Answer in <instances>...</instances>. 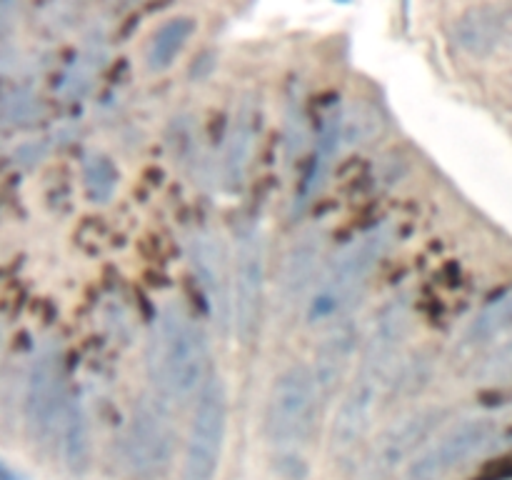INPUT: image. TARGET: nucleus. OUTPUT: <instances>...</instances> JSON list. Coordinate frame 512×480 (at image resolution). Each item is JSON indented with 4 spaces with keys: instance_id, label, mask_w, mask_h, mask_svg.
I'll return each instance as SVG.
<instances>
[{
    "instance_id": "nucleus-5",
    "label": "nucleus",
    "mask_w": 512,
    "mask_h": 480,
    "mask_svg": "<svg viewBox=\"0 0 512 480\" xmlns=\"http://www.w3.org/2000/svg\"><path fill=\"white\" fill-rule=\"evenodd\" d=\"M228 435V390L223 378L210 375L195 398L185 440L183 480H213L223 458Z\"/></svg>"
},
{
    "instance_id": "nucleus-24",
    "label": "nucleus",
    "mask_w": 512,
    "mask_h": 480,
    "mask_svg": "<svg viewBox=\"0 0 512 480\" xmlns=\"http://www.w3.org/2000/svg\"><path fill=\"white\" fill-rule=\"evenodd\" d=\"M280 463H278V470L285 475L288 480H305V475H308V465L303 463V458L298 460V455H293L288 450V453L280 455Z\"/></svg>"
},
{
    "instance_id": "nucleus-25",
    "label": "nucleus",
    "mask_w": 512,
    "mask_h": 480,
    "mask_svg": "<svg viewBox=\"0 0 512 480\" xmlns=\"http://www.w3.org/2000/svg\"><path fill=\"white\" fill-rule=\"evenodd\" d=\"M0 480H25V475L15 473L8 463H3V470H0Z\"/></svg>"
},
{
    "instance_id": "nucleus-7",
    "label": "nucleus",
    "mask_w": 512,
    "mask_h": 480,
    "mask_svg": "<svg viewBox=\"0 0 512 480\" xmlns=\"http://www.w3.org/2000/svg\"><path fill=\"white\" fill-rule=\"evenodd\" d=\"M233 328L240 343H253L260 333L268 283V250L258 228L245 230L238 238L233 265Z\"/></svg>"
},
{
    "instance_id": "nucleus-16",
    "label": "nucleus",
    "mask_w": 512,
    "mask_h": 480,
    "mask_svg": "<svg viewBox=\"0 0 512 480\" xmlns=\"http://www.w3.org/2000/svg\"><path fill=\"white\" fill-rule=\"evenodd\" d=\"M190 258H193L195 275L213 298L218 318L223 323H233V278H228L225 273L223 253H220L215 238H210L208 233L195 235L193 245H190Z\"/></svg>"
},
{
    "instance_id": "nucleus-1",
    "label": "nucleus",
    "mask_w": 512,
    "mask_h": 480,
    "mask_svg": "<svg viewBox=\"0 0 512 480\" xmlns=\"http://www.w3.org/2000/svg\"><path fill=\"white\" fill-rule=\"evenodd\" d=\"M148 375L163 403L198 398L208 375V340L183 305L168 303L148 340Z\"/></svg>"
},
{
    "instance_id": "nucleus-14",
    "label": "nucleus",
    "mask_w": 512,
    "mask_h": 480,
    "mask_svg": "<svg viewBox=\"0 0 512 480\" xmlns=\"http://www.w3.org/2000/svg\"><path fill=\"white\" fill-rule=\"evenodd\" d=\"M325 255V230L323 228H310L303 235L293 240L288 248L280 268V303L285 308H295L303 303L305 295L313 293L315 283H318L320 263Z\"/></svg>"
},
{
    "instance_id": "nucleus-13",
    "label": "nucleus",
    "mask_w": 512,
    "mask_h": 480,
    "mask_svg": "<svg viewBox=\"0 0 512 480\" xmlns=\"http://www.w3.org/2000/svg\"><path fill=\"white\" fill-rule=\"evenodd\" d=\"M508 3H480L470 5L455 18L453 40L465 55L475 60H488L505 53L508 38Z\"/></svg>"
},
{
    "instance_id": "nucleus-20",
    "label": "nucleus",
    "mask_w": 512,
    "mask_h": 480,
    "mask_svg": "<svg viewBox=\"0 0 512 480\" xmlns=\"http://www.w3.org/2000/svg\"><path fill=\"white\" fill-rule=\"evenodd\" d=\"M120 183L118 165L108 155L93 153L83 163V185L90 203H108Z\"/></svg>"
},
{
    "instance_id": "nucleus-21",
    "label": "nucleus",
    "mask_w": 512,
    "mask_h": 480,
    "mask_svg": "<svg viewBox=\"0 0 512 480\" xmlns=\"http://www.w3.org/2000/svg\"><path fill=\"white\" fill-rule=\"evenodd\" d=\"M508 333H512V293L493 300V303L473 320L470 338H473L475 343H483V340H495L498 335Z\"/></svg>"
},
{
    "instance_id": "nucleus-11",
    "label": "nucleus",
    "mask_w": 512,
    "mask_h": 480,
    "mask_svg": "<svg viewBox=\"0 0 512 480\" xmlns=\"http://www.w3.org/2000/svg\"><path fill=\"white\" fill-rule=\"evenodd\" d=\"M360 348H363V333L358 323L350 318H338L320 335L310 370H313L323 400H330L343 388L355 360L360 358Z\"/></svg>"
},
{
    "instance_id": "nucleus-26",
    "label": "nucleus",
    "mask_w": 512,
    "mask_h": 480,
    "mask_svg": "<svg viewBox=\"0 0 512 480\" xmlns=\"http://www.w3.org/2000/svg\"><path fill=\"white\" fill-rule=\"evenodd\" d=\"M505 53H512V5H510V20H508V38H505Z\"/></svg>"
},
{
    "instance_id": "nucleus-18",
    "label": "nucleus",
    "mask_w": 512,
    "mask_h": 480,
    "mask_svg": "<svg viewBox=\"0 0 512 480\" xmlns=\"http://www.w3.org/2000/svg\"><path fill=\"white\" fill-rule=\"evenodd\" d=\"M340 148H343V113L335 110L333 115H328L323 123V130H320L318 145H315L313 160L308 165V173H305L303 185L298 190V200H295V208L310 203L315 193L325 185L328 180L330 168H333L335 158H338Z\"/></svg>"
},
{
    "instance_id": "nucleus-10",
    "label": "nucleus",
    "mask_w": 512,
    "mask_h": 480,
    "mask_svg": "<svg viewBox=\"0 0 512 480\" xmlns=\"http://www.w3.org/2000/svg\"><path fill=\"white\" fill-rule=\"evenodd\" d=\"M495 423L490 418H468L445 430L408 468V480H445L450 473L483 453L493 443Z\"/></svg>"
},
{
    "instance_id": "nucleus-6",
    "label": "nucleus",
    "mask_w": 512,
    "mask_h": 480,
    "mask_svg": "<svg viewBox=\"0 0 512 480\" xmlns=\"http://www.w3.org/2000/svg\"><path fill=\"white\" fill-rule=\"evenodd\" d=\"M443 420V408H420L393 420L370 443L368 453L358 463L355 480H393L400 468L413 465Z\"/></svg>"
},
{
    "instance_id": "nucleus-15",
    "label": "nucleus",
    "mask_w": 512,
    "mask_h": 480,
    "mask_svg": "<svg viewBox=\"0 0 512 480\" xmlns=\"http://www.w3.org/2000/svg\"><path fill=\"white\" fill-rule=\"evenodd\" d=\"M260 135V110L255 100H243L238 105L233 123H230L228 140L223 153V185L228 193L243 190L253 165L255 145Z\"/></svg>"
},
{
    "instance_id": "nucleus-3",
    "label": "nucleus",
    "mask_w": 512,
    "mask_h": 480,
    "mask_svg": "<svg viewBox=\"0 0 512 480\" xmlns=\"http://www.w3.org/2000/svg\"><path fill=\"white\" fill-rule=\"evenodd\" d=\"M323 403L315 375L308 363H295L285 368L270 385L263 413V435L273 448H298L313 435L318 423V410Z\"/></svg>"
},
{
    "instance_id": "nucleus-4",
    "label": "nucleus",
    "mask_w": 512,
    "mask_h": 480,
    "mask_svg": "<svg viewBox=\"0 0 512 480\" xmlns=\"http://www.w3.org/2000/svg\"><path fill=\"white\" fill-rule=\"evenodd\" d=\"M175 428L168 403L155 395L133 405L125 433L120 438V458L125 470L138 480H155L175 458Z\"/></svg>"
},
{
    "instance_id": "nucleus-2",
    "label": "nucleus",
    "mask_w": 512,
    "mask_h": 480,
    "mask_svg": "<svg viewBox=\"0 0 512 480\" xmlns=\"http://www.w3.org/2000/svg\"><path fill=\"white\" fill-rule=\"evenodd\" d=\"M390 240H393L390 223L375 225L360 238L350 240L320 273V280L305 305V320L310 325L335 323L338 315H343V310L358 298L380 260L385 258Z\"/></svg>"
},
{
    "instance_id": "nucleus-19",
    "label": "nucleus",
    "mask_w": 512,
    "mask_h": 480,
    "mask_svg": "<svg viewBox=\"0 0 512 480\" xmlns=\"http://www.w3.org/2000/svg\"><path fill=\"white\" fill-rule=\"evenodd\" d=\"M195 28H198V23H195L193 15H173L163 25H158L148 43V68L155 73L168 70L183 53L185 45L190 43Z\"/></svg>"
},
{
    "instance_id": "nucleus-9",
    "label": "nucleus",
    "mask_w": 512,
    "mask_h": 480,
    "mask_svg": "<svg viewBox=\"0 0 512 480\" xmlns=\"http://www.w3.org/2000/svg\"><path fill=\"white\" fill-rule=\"evenodd\" d=\"M410 303L405 298H393L385 303L370 320L368 333L363 335L358 368L355 373L385 385L393 378L400 363L405 343L410 338Z\"/></svg>"
},
{
    "instance_id": "nucleus-17",
    "label": "nucleus",
    "mask_w": 512,
    "mask_h": 480,
    "mask_svg": "<svg viewBox=\"0 0 512 480\" xmlns=\"http://www.w3.org/2000/svg\"><path fill=\"white\" fill-rule=\"evenodd\" d=\"M60 438V460L68 468V473L83 475L90 465V420L85 413V405L78 395H68L63 418L58 428Z\"/></svg>"
},
{
    "instance_id": "nucleus-8",
    "label": "nucleus",
    "mask_w": 512,
    "mask_h": 480,
    "mask_svg": "<svg viewBox=\"0 0 512 480\" xmlns=\"http://www.w3.org/2000/svg\"><path fill=\"white\" fill-rule=\"evenodd\" d=\"M65 403L68 395L63 393V358L58 345L48 343L35 355L23 393L25 433L35 445H45L58 435Z\"/></svg>"
},
{
    "instance_id": "nucleus-23",
    "label": "nucleus",
    "mask_w": 512,
    "mask_h": 480,
    "mask_svg": "<svg viewBox=\"0 0 512 480\" xmlns=\"http://www.w3.org/2000/svg\"><path fill=\"white\" fill-rule=\"evenodd\" d=\"M33 95L28 93V90L18 88L13 90V93L5 95V120H10V123H20V120H25L30 115V110H33Z\"/></svg>"
},
{
    "instance_id": "nucleus-22",
    "label": "nucleus",
    "mask_w": 512,
    "mask_h": 480,
    "mask_svg": "<svg viewBox=\"0 0 512 480\" xmlns=\"http://www.w3.org/2000/svg\"><path fill=\"white\" fill-rule=\"evenodd\" d=\"M475 380L478 383H505V380H512V335L500 340L495 348H490L480 358V363L475 365Z\"/></svg>"
},
{
    "instance_id": "nucleus-12",
    "label": "nucleus",
    "mask_w": 512,
    "mask_h": 480,
    "mask_svg": "<svg viewBox=\"0 0 512 480\" xmlns=\"http://www.w3.org/2000/svg\"><path fill=\"white\" fill-rule=\"evenodd\" d=\"M385 385L355 373L335 408L330 423V448L335 453H350L368 438L380 405V393Z\"/></svg>"
}]
</instances>
